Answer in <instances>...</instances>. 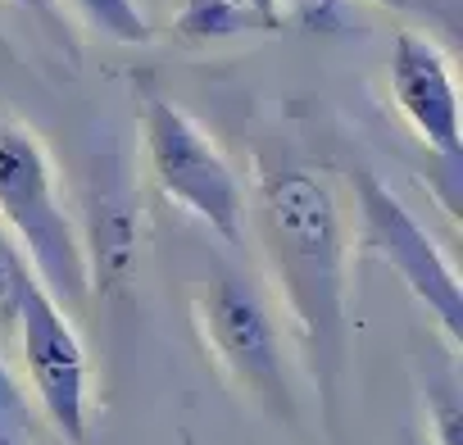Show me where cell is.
<instances>
[{"label": "cell", "mask_w": 463, "mask_h": 445, "mask_svg": "<svg viewBox=\"0 0 463 445\" xmlns=\"http://www.w3.org/2000/svg\"><path fill=\"white\" fill-rule=\"evenodd\" d=\"M255 232L287 309L296 350L318 382L323 409H336L350 368V260L354 237L332 182L305 164L260 168Z\"/></svg>", "instance_id": "1"}, {"label": "cell", "mask_w": 463, "mask_h": 445, "mask_svg": "<svg viewBox=\"0 0 463 445\" xmlns=\"http://www.w3.org/2000/svg\"><path fill=\"white\" fill-rule=\"evenodd\" d=\"M0 228L64 314L91 305V273L78 218L60 195L55 159L33 128L10 118H0Z\"/></svg>", "instance_id": "2"}, {"label": "cell", "mask_w": 463, "mask_h": 445, "mask_svg": "<svg viewBox=\"0 0 463 445\" xmlns=\"http://www.w3.org/2000/svg\"><path fill=\"white\" fill-rule=\"evenodd\" d=\"M195 332L218 364V373L237 386L273 422H296V377L291 346L269 296L237 269H218L191 300Z\"/></svg>", "instance_id": "3"}, {"label": "cell", "mask_w": 463, "mask_h": 445, "mask_svg": "<svg viewBox=\"0 0 463 445\" xmlns=\"http://www.w3.org/2000/svg\"><path fill=\"white\" fill-rule=\"evenodd\" d=\"M141 150L164 200H173L195 222H204L218 241L227 246L246 241V222H250L246 182L186 109L150 91L141 100Z\"/></svg>", "instance_id": "4"}, {"label": "cell", "mask_w": 463, "mask_h": 445, "mask_svg": "<svg viewBox=\"0 0 463 445\" xmlns=\"http://www.w3.org/2000/svg\"><path fill=\"white\" fill-rule=\"evenodd\" d=\"M350 186H354V228H359L350 232L354 246L377 264H386L409 287V296L427 309V318L440 327L445 350L454 355L463 341V287L454 264L413 218V209L373 168H354Z\"/></svg>", "instance_id": "5"}, {"label": "cell", "mask_w": 463, "mask_h": 445, "mask_svg": "<svg viewBox=\"0 0 463 445\" xmlns=\"http://www.w3.org/2000/svg\"><path fill=\"white\" fill-rule=\"evenodd\" d=\"M14 346L28 377L24 391H33V404L42 409V418L69 445H82L91 427V364L73 327V314H64L37 278L28 282L19 300Z\"/></svg>", "instance_id": "6"}, {"label": "cell", "mask_w": 463, "mask_h": 445, "mask_svg": "<svg viewBox=\"0 0 463 445\" xmlns=\"http://www.w3.org/2000/svg\"><path fill=\"white\" fill-rule=\"evenodd\" d=\"M82 255L91 273V296H118L141 255V195L123 155H91L82 177Z\"/></svg>", "instance_id": "7"}, {"label": "cell", "mask_w": 463, "mask_h": 445, "mask_svg": "<svg viewBox=\"0 0 463 445\" xmlns=\"http://www.w3.org/2000/svg\"><path fill=\"white\" fill-rule=\"evenodd\" d=\"M386 87H391V100H395L400 118L409 123V132L445 164H458V155H463L458 87H454L449 55L427 33H413V28L395 33L391 60H386Z\"/></svg>", "instance_id": "8"}, {"label": "cell", "mask_w": 463, "mask_h": 445, "mask_svg": "<svg viewBox=\"0 0 463 445\" xmlns=\"http://www.w3.org/2000/svg\"><path fill=\"white\" fill-rule=\"evenodd\" d=\"M173 33L191 46H218V42H232V37L273 33V28L264 24V14L250 0H177Z\"/></svg>", "instance_id": "9"}, {"label": "cell", "mask_w": 463, "mask_h": 445, "mask_svg": "<svg viewBox=\"0 0 463 445\" xmlns=\"http://www.w3.org/2000/svg\"><path fill=\"white\" fill-rule=\"evenodd\" d=\"M60 10L69 19H82L96 37L114 46H146L155 37L141 0H60Z\"/></svg>", "instance_id": "10"}, {"label": "cell", "mask_w": 463, "mask_h": 445, "mask_svg": "<svg viewBox=\"0 0 463 445\" xmlns=\"http://www.w3.org/2000/svg\"><path fill=\"white\" fill-rule=\"evenodd\" d=\"M422 404H427V445H463V395L454 368H431L422 377Z\"/></svg>", "instance_id": "11"}, {"label": "cell", "mask_w": 463, "mask_h": 445, "mask_svg": "<svg viewBox=\"0 0 463 445\" xmlns=\"http://www.w3.org/2000/svg\"><path fill=\"white\" fill-rule=\"evenodd\" d=\"M28 282H33V273H28L19 246L0 228V341H14V318H19V300H24Z\"/></svg>", "instance_id": "12"}, {"label": "cell", "mask_w": 463, "mask_h": 445, "mask_svg": "<svg viewBox=\"0 0 463 445\" xmlns=\"http://www.w3.org/2000/svg\"><path fill=\"white\" fill-rule=\"evenodd\" d=\"M300 19L305 28H323V33H345L350 28V0H291L282 5V24Z\"/></svg>", "instance_id": "13"}, {"label": "cell", "mask_w": 463, "mask_h": 445, "mask_svg": "<svg viewBox=\"0 0 463 445\" xmlns=\"http://www.w3.org/2000/svg\"><path fill=\"white\" fill-rule=\"evenodd\" d=\"M5 5H14L19 14L37 19V24L69 51V60H78V33H73V19L60 10V0H5Z\"/></svg>", "instance_id": "14"}, {"label": "cell", "mask_w": 463, "mask_h": 445, "mask_svg": "<svg viewBox=\"0 0 463 445\" xmlns=\"http://www.w3.org/2000/svg\"><path fill=\"white\" fill-rule=\"evenodd\" d=\"M24 418H28V391L14 377V368L5 364V355H0V422L24 427Z\"/></svg>", "instance_id": "15"}, {"label": "cell", "mask_w": 463, "mask_h": 445, "mask_svg": "<svg viewBox=\"0 0 463 445\" xmlns=\"http://www.w3.org/2000/svg\"><path fill=\"white\" fill-rule=\"evenodd\" d=\"M386 10H400V14H413V19H436L445 28L458 24V0H377Z\"/></svg>", "instance_id": "16"}, {"label": "cell", "mask_w": 463, "mask_h": 445, "mask_svg": "<svg viewBox=\"0 0 463 445\" xmlns=\"http://www.w3.org/2000/svg\"><path fill=\"white\" fill-rule=\"evenodd\" d=\"M250 5L264 14L269 28H282V5H287V0H250Z\"/></svg>", "instance_id": "17"}, {"label": "cell", "mask_w": 463, "mask_h": 445, "mask_svg": "<svg viewBox=\"0 0 463 445\" xmlns=\"http://www.w3.org/2000/svg\"><path fill=\"white\" fill-rule=\"evenodd\" d=\"M0 445H28V440L19 436V427H10V422H0Z\"/></svg>", "instance_id": "18"}, {"label": "cell", "mask_w": 463, "mask_h": 445, "mask_svg": "<svg viewBox=\"0 0 463 445\" xmlns=\"http://www.w3.org/2000/svg\"><path fill=\"white\" fill-rule=\"evenodd\" d=\"M0 60H14V46H10V37L0 33Z\"/></svg>", "instance_id": "19"}]
</instances>
